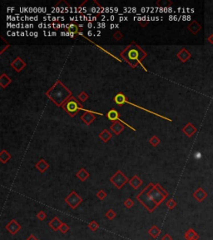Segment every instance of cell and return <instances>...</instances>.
<instances>
[{
	"label": "cell",
	"mask_w": 213,
	"mask_h": 240,
	"mask_svg": "<svg viewBox=\"0 0 213 240\" xmlns=\"http://www.w3.org/2000/svg\"><path fill=\"white\" fill-rule=\"evenodd\" d=\"M168 193L165 191L161 186L150 183L140 194L136 196V198L150 213H153V211L157 209V208L166 199Z\"/></svg>",
	"instance_id": "obj_1"
},
{
	"label": "cell",
	"mask_w": 213,
	"mask_h": 240,
	"mask_svg": "<svg viewBox=\"0 0 213 240\" xmlns=\"http://www.w3.org/2000/svg\"><path fill=\"white\" fill-rule=\"evenodd\" d=\"M110 181H111L112 184H113L114 185L117 187V188L120 189L129 180H128V178L122 174V172L119 170L110 178Z\"/></svg>",
	"instance_id": "obj_2"
},
{
	"label": "cell",
	"mask_w": 213,
	"mask_h": 240,
	"mask_svg": "<svg viewBox=\"0 0 213 240\" xmlns=\"http://www.w3.org/2000/svg\"><path fill=\"white\" fill-rule=\"evenodd\" d=\"M64 201H65V203H67L71 207L72 209H75L83 200L75 191H73L68 196L65 198Z\"/></svg>",
	"instance_id": "obj_3"
},
{
	"label": "cell",
	"mask_w": 213,
	"mask_h": 240,
	"mask_svg": "<svg viewBox=\"0 0 213 240\" xmlns=\"http://www.w3.org/2000/svg\"><path fill=\"white\" fill-rule=\"evenodd\" d=\"M21 225L18 223L16 219H12L10 222L6 225L5 229H7L12 235L16 234L20 229H21Z\"/></svg>",
	"instance_id": "obj_4"
},
{
	"label": "cell",
	"mask_w": 213,
	"mask_h": 240,
	"mask_svg": "<svg viewBox=\"0 0 213 240\" xmlns=\"http://www.w3.org/2000/svg\"><path fill=\"white\" fill-rule=\"evenodd\" d=\"M64 222H62L58 217H54V218L48 223L49 227H51V229H53V231L57 232L59 230V228L61 227V225L63 224Z\"/></svg>",
	"instance_id": "obj_5"
},
{
	"label": "cell",
	"mask_w": 213,
	"mask_h": 240,
	"mask_svg": "<svg viewBox=\"0 0 213 240\" xmlns=\"http://www.w3.org/2000/svg\"><path fill=\"white\" fill-rule=\"evenodd\" d=\"M184 238L187 240H191V239H199L200 236L199 234L192 229H189L187 231H186V233H184Z\"/></svg>",
	"instance_id": "obj_6"
},
{
	"label": "cell",
	"mask_w": 213,
	"mask_h": 240,
	"mask_svg": "<svg viewBox=\"0 0 213 240\" xmlns=\"http://www.w3.org/2000/svg\"><path fill=\"white\" fill-rule=\"evenodd\" d=\"M207 194L202 190V188H198L194 194H193V197L198 201V202H202L203 200L206 198Z\"/></svg>",
	"instance_id": "obj_7"
},
{
	"label": "cell",
	"mask_w": 213,
	"mask_h": 240,
	"mask_svg": "<svg viewBox=\"0 0 213 240\" xmlns=\"http://www.w3.org/2000/svg\"><path fill=\"white\" fill-rule=\"evenodd\" d=\"M130 185L132 186L134 189H138L140 186L142 184V180L141 178H139L137 175H135L134 177H132L129 181Z\"/></svg>",
	"instance_id": "obj_8"
},
{
	"label": "cell",
	"mask_w": 213,
	"mask_h": 240,
	"mask_svg": "<svg viewBox=\"0 0 213 240\" xmlns=\"http://www.w3.org/2000/svg\"><path fill=\"white\" fill-rule=\"evenodd\" d=\"M148 233H149V235L151 238L156 239H157V237L159 236L160 233H161V229L157 225H153L148 230Z\"/></svg>",
	"instance_id": "obj_9"
},
{
	"label": "cell",
	"mask_w": 213,
	"mask_h": 240,
	"mask_svg": "<svg viewBox=\"0 0 213 240\" xmlns=\"http://www.w3.org/2000/svg\"><path fill=\"white\" fill-rule=\"evenodd\" d=\"M35 167H36L42 174H43V173L49 168V165H48V164H47V163L45 162L44 159H41L38 164H36Z\"/></svg>",
	"instance_id": "obj_10"
},
{
	"label": "cell",
	"mask_w": 213,
	"mask_h": 240,
	"mask_svg": "<svg viewBox=\"0 0 213 240\" xmlns=\"http://www.w3.org/2000/svg\"><path fill=\"white\" fill-rule=\"evenodd\" d=\"M67 111L69 112V113H76V111L77 110V109H81V107H77V103H76V102H75V98H73V101H70V102H68L67 103Z\"/></svg>",
	"instance_id": "obj_11"
},
{
	"label": "cell",
	"mask_w": 213,
	"mask_h": 240,
	"mask_svg": "<svg viewBox=\"0 0 213 240\" xmlns=\"http://www.w3.org/2000/svg\"><path fill=\"white\" fill-rule=\"evenodd\" d=\"M77 177L81 180V181H85L86 179L89 177V174L86 171L85 169L83 168H81L78 172H77Z\"/></svg>",
	"instance_id": "obj_12"
},
{
	"label": "cell",
	"mask_w": 213,
	"mask_h": 240,
	"mask_svg": "<svg viewBox=\"0 0 213 240\" xmlns=\"http://www.w3.org/2000/svg\"><path fill=\"white\" fill-rule=\"evenodd\" d=\"M123 129H124V127H123V126H122V125L119 122H116V123H113V125H112V127H111V129L116 134H119V133L122 131V130H123Z\"/></svg>",
	"instance_id": "obj_13"
},
{
	"label": "cell",
	"mask_w": 213,
	"mask_h": 240,
	"mask_svg": "<svg viewBox=\"0 0 213 240\" xmlns=\"http://www.w3.org/2000/svg\"><path fill=\"white\" fill-rule=\"evenodd\" d=\"M82 119L83 120V122L86 123L87 124H89L93 120L95 119V117H94V115H93L90 113H86L82 116Z\"/></svg>",
	"instance_id": "obj_14"
},
{
	"label": "cell",
	"mask_w": 213,
	"mask_h": 240,
	"mask_svg": "<svg viewBox=\"0 0 213 240\" xmlns=\"http://www.w3.org/2000/svg\"><path fill=\"white\" fill-rule=\"evenodd\" d=\"M10 158L11 155L8 153L6 150H3V151L1 152V154H0V159H1V161H2L3 164L7 163V162L10 159Z\"/></svg>",
	"instance_id": "obj_15"
},
{
	"label": "cell",
	"mask_w": 213,
	"mask_h": 240,
	"mask_svg": "<svg viewBox=\"0 0 213 240\" xmlns=\"http://www.w3.org/2000/svg\"><path fill=\"white\" fill-rule=\"evenodd\" d=\"M107 118L111 120V121H116L117 119L119 120V118H118V113H117L116 110L112 109L111 111L108 112Z\"/></svg>",
	"instance_id": "obj_16"
},
{
	"label": "cell",
	"mask_w": 213,
	"mask_h": 240,
	"mask_svg": "<svg viewBox=\"0 0 213 240\" xmlns=\"http://www.w3.org/2000/svg\"><path fill=\"white\" fill-rule=\"evenodd\" d=\"M99 137L103 139V142H107L111 139L112 135L109 133V132L107 131V130H103L101 134H99Z\"/></svg>",
	"instance_id": "obj_17"
},
{
	"label": "cell",
	"mask_w": 213,
	"mask_h": 240,
	"mask_svg": "<svg viewBox=\"0 0 213 240\" xmlns=\"http://www.w3.org/2000/svg\"><path fill=\"white\" fill-rule=\"evenodd\" d=\"M87 226H88L89 229H90L91 231H93V232H95V231H97V229H99V224L97 223L95 220L91 221V222L87 224Z\"/></svg>",
	"instance_id": "obj_18"
},
{
	"label": "cell",
	"mask_w": 213,
	"mask_h": 240,
	"mask_svg": "<svg viewBox=\"0 0 213 240\" xmlns=\"http://www.w3.org/2000/svg\"><path fill=\"white\" fill-rule=\"evenodd\" d=\"M115 101L117 102V103H118V104H122L124 102H127V100H126V98H125V96L122 94V93H118L117 96H116V98H115Z\"/></svg>",
	"instance_id": "obj_19"
},
{
	"label": "cell",
	"mask_w": 213,
	"mask_h": 240,
	"mask_svg": "<svg viewBox=\"0 0 213 240\" xmlns=\"http://www.w3.org/2000/svg\"><path fill=\"white\" fill-rule=\"evenodd\" d=\"M105 216H106V218H108L109 220H112L113 218H116V216H117V213H115V211L113 210V209H112V208H110L107 212H106V213H105Z\"/></svg>",
	"instance_id": "obj_20"
},
{
	"label": "cell",
	"mask_w": 213,
	"mask_h": 240,
	"mask_svg": "<svg viewBox=\"0 0 213 240\" xmlns=\"http://www.w3.org/2000/svg\"><path fill=\"white\" fill-rule=\"evenodd\" d=\"M166 206L170 210H172L174 208L177 206V202L174 200V199H172V198H170L167 202V204H166Z\"/></svg>",
	"instance_id": "obj_21"
},
{
	"label": "cell",
	"mask_w": 213,
	"mask_h": 240,
	"mask_svg": "<svg viewBox=\"0 0 213 240\" xmlns=\"http://www.w3.org/2000/svg\"><path fill=\"white\" fill-rule=\"evenodd\" d=\"M123 204H124L125 208H128V209H130L134 205V202H133V200H132V198H127V199L124 201Z\"/></svg>",
	"instance_id": "obj_22"
},
{
	"label": "cell",
	"mask_w": 213,
	"mask_h": 240,
	"mask_svg": "<svg viewBox=\"0 0 213 240\" xmlns=\"http://www.w3.org/2000/svg\"><path fill=\"white\" fill-rule=\"evenodd\" d=\"M69 229H70L69 226H68L67 223H63V224H62V225H61V227L59 228V231H60L62 233H67V232H68V231H69Z\"/></svg>",
	"instance_id": "obj_23"
},
{
	"label": "cell",
	"mask_w": 213,
	"mask_h": 240,
	"mask_svg": "<svg viewBox=\"0 0 213 240\" xmlns=\"http://www.w3.org/2000/svg\"><path fill=\"white\" fill-rule=\"evenodd\" d=\"M37 218H38V220L43 221V220H44L45 218H47V214L45 213V212H44V211L41 210V211H39V212L37 213Z\"/></svg>",
	"instance_id": "obj_24"
},
{
	"label": "cell",
	"mask_w": 213,
	"mask_h": 240,
	"mask_svg": "<svg viewBox=\"0 0 213 240\" xmlns=\"http://www.w3.org/2000/svg\"><path fill=\"white\" fill-rule=\"evenodd\" d=\"M106 194L103 190V189H101L100 191H98L97 192V197L100 199V200H103V199H104L105 198H106Z\"/></svg>",
	"instance_id": "obj_25"
},
{
	"label": "cell",
	"mask_w": 213,
	"mask_h": 240,
	"mask_svg": "<svg viewBox=\"0 0 213 240\" xmlns=\"http://www.w3.org/2000/svg\"><path fill=\"white\" fill-rule=\"evenodd\" d=\"M160 140L156 137V136H154L153 138H151V140H150V143H151V145H153V146H157L158 143H159Z\"/></svg>",
	"instance_id": "obj_26"
},
{
	"label": "cell",
	"mask_w": 213,
	"mask_h": 240,
	"mask_svg": "<svg viewBox=\"0 0 213 240\" xmlns=\"http://www.w3.org/2000/svg\"><path fill=\"white\" fill-rule=\"evenodd\" d=\"M78 98H79V99H81V101H85L86 99L87 98V93H85L84 92H83L79 96H78Z\"/></svg>",
	"instance_id": "obj_27"
},
{
	"label": "cell",
	"mask_w": 213,
	"mask_h": 240,
	"mask_svg": "<svg viewBox=\"0 0 213 240\" xmlns=\"http://www.w3.org/2000/svg\"><path fill=\"white\" fill-rule=\"evenodd\" d=\"M117 40H120V38H122V33L121 32H117L116 33V34H114V36H113Z\"/></svg>",
	"instance_id": "obj_28"
},
{
	"label": "cell",
	"mask_w": 213,
	"mask_h": 240,
	"mask_svg": "<svg viewBox=\"0 0 213 240\" xmlns=\"http://www.w3.org/2000/svg\"><path fill=\"white\" fill-rule=\"evenodd\" d=\"M161 240H173V239L171 237L168 233H166V234L161 238Z\"/></svg>",
	"instance_id": "obj_29"
},
{
	"label": "cell",
	"mask_w": 213,
	"mask_h": 240,
	"mask_svg": "<svg viewBox=\"0 0 213 240\" xmlns=\"http://www.w3.org/2000/svg\"><path fill=\"white\" fill-rule=\"evenodd\" d=\"M27 240H38V239H37V238H36L33 234H30V235H29V237L27 239Z\"/></svg>",
	"instance_id": "obj_30"
},
{
	"label": "cell",
	"mask_w": 213,
	"mask_h": 240,
	"mask_svg": "<svg viewBox=\"0 0 213 240\" xmlns=\"http://www.w3.org/2000/svg\"><path fill=\"white\" fill-rule=\"evenodd\" d=\"M93 25L92 23H87V28H88V29H91V28H93Z\"/></svg>",
	"instance_id": "obj_31"
},
{
	"label": "cell",
	"mask_w": 213,
	"mask_h": 240,
	"mask_svg": "<svg viewBox=\"0 0 213 240\" xmlns=\"http://www.w3.org/2000/svg\"><path fill=\"white\" fill-rule=\"evenodd\" d=\"M114 28H116V25H115L114 23H112V24L110 25V29H113Z\"/></svg>",
	"instance_id": "obj_32"
},
{
	"label": "cell",
	"mask_w": 213,
	"mask_h": 240,
	"mask_svg": "<svg viewBox=\"0 0 213 240\" xmlns=\"http://www.w3.org/2000/svg\"><path fill=\"white\" fill-rule=\"evenodd\" d=\"M114 19H115V17H114L113 15H111V17H110V20H111V21H114Z\"/></svg>",
	"instance_id": "obj_33"
},
{
	"label": "cell",
	"mask_w": 213,
	"mask_h": 240,
	"mask_svg": "<svg viewBox=\"0 0 213 240\" xmlns=\"http://www.w3.org/2000/svg\"><path fill=\"white\" fill-rule=\"evenodd\" d=\"M87 35H88V36H92V35H93V32H92L91 30H89V31L87 32Z\"/></svg>",
	"instance_id": "obj_34"
},
{
	"label": "cell",
	"mask_w": 213,
	"mask_h": 240,
	"mask_svg": "<svg viewBox=\"0 0 213 240\" xmlns=\"http://www.w3.org/2000/svg\"><path fill=\"white\" fill-rule=\"evenodd\" d=\"M105 27H106V23H102V28L104 29Z\"/></svg>",
	"instance_id": "obj_35"
},
{
	"label": "cell",
	"mask_w": 213,
	"mask_h": 240,
	"mask_svg": "<svg viewBox=\"0 0 213 240\" xmlns=\"http://www.w3.org/2000/svg\"><path fill=\"white\" fill-rule=\"evenodd\" d=\"M25 28H26V29H29V28H30V24H28V23L25 24Z\"/></svg>",
	"instance_id": "obj_36"
},
{
	"label": "cell",
	"mask_w": 213,
	"mask_h": 240,
	"mask_svg": "<svg viewBox=\"0 0 213 240\" xmlns=\"http://www.w3.org/2000/svg\"><path fill=\"white\" fill-rule=\"evenodd\" d=\"M38 32H34V34H33V37H35V38H37L38 37Z\"/></svg>",
	"instance_id": "obj_37"
},
{
	"label": "cell",
	"mask_w": 213,
	"mask_h": 240,
	"mask_svg": "<svg viewBox=\"0 0 213 240\" xmlns=\"http://www.w3.org/2000/svg\"><path fill=\"white\" fill-rule=\"evenodd\" d=\"M123 20H124V18H122V17L119 18V21H120V22H122V21H123Z\"/></svg>",
	"instance_id": "obj_38"
},
{
	"label": "cell",
	"mask_w": 213,
	"mask_h": 240,
	"mask_svg": "<svg viewBox=\"0 0 213 240\" xmlns=\"http://www.w3.org/2000/svg\"><path fill=\"white\" fill-rule=\"evenodd\" d=\"M78 27H79V28H80V29H82L83 28V24H79V26H78Z\"/></svg>",
	"instance_id": "obj_39"
},
{
	"label": "cell",
	"mask_w": 213,
	"mask_h": 240,
	"mask_svg": "<svg viewBox=\"0 0 213 240\" xmlns=\"http://www.w3.org/2000/svg\"><path fill=\"white\" fill-rule=\"evenodd\" d=\"M17 35V33H15V32H12V36H16Z\"/></svg>",
	"instance_id": "obj_40"
},
{
	"label": "cell",
	"mask_w": 213,
	"mask_h": 240,
	"mask_svg": "<svg viewBox=\"0 0 213 240\" xmlns=\"http://www.w3.org/2000/svg\"><path fill=\"white\" fill-rule=\"evenodd\" d=\"M56 35H57L56 32H52V36H56Z\"/></svg>",
	"instance_id": "obj_41"
},
{
	"label": "cell",
	"mask_w": 213,
	"mask_h": 240,
	"mask_svg": "<svg viewBox=\"0 0 213 240\" xmlns=\"http://www.w3.org/2000/svg\"><path fill=\"white\" fill-rule=\"evenodd\" d=\"M132 12H134V13H136V11H137V9H136V8H133V9H132Z\"/></svg>",
	"instance_id": "obj_42"
},
{
	"label": "cell",
	"mask_w": 213,
	"mask_h": 240,
	"mask_svg": "<svg viewBox=\"0 0 213 240\" xmlns=\"http://www.w3.org/2000/svg\"><path fill=\"white\" fill-rule=\"evenodd\" d=\"M33 34H34L33 32H30V33H29V36H33Z\"/></svg>",
	"instance_id": "obj_43"
},
{
	"label": "cell",
	"mask_w": 213,
	"mask_h": 240,
	"mask_svg": "<svg viewBox=\"0 0 213 240\" xmlns=\"http://www.w3.org/2000/svg\"><path fill=\"white\" fill-rule=\"evenodd\" d=\"M38 16L34 17V21H37V20H38Z\"/></svg>",
	"instance_id": "obj_44"
},
{
	"label": "cell",
	"mask_w": 213,
	"mask_h": 240,
	"mask_svg": "<svg viewBox=\"0 0 213 240\" xmlns=\"http://www.w3.org/2000/svg\"><path fill=\"white\" fill-rule=\"evenodd\" d=\"M24 35H26V33H23V32H21V36H24Z\"/></svg>",
	"instance_id": "obj_45"
},
{
	"label": "cell",
	"mask_w": 213,
	"mask_h": 240,
	"mask_svg": "<svg viewBox=\"0 0 213 240\" xmlns=\"http://www.w3.org/2000/svg\"><path fill=\"white\" fill-rule=\"evenodd\" d=\"M128 17H125V18H124V20H125V21H128Z\"/></svg>",
	"instance_id": "obj_46"
},
{
	"label": "cell",
	"mask_w": 213,
	"mask_h": 240,
	"mask_svg": "<svg viewBox=\"0 0 213 240\" xmlns=\"http://www.w3.org/2000/svg\"><path fill=\"white\" fill-rule=\"evenodd\" d=\"M115 25H116V28H117V29L119 28V25H118V24H115Z\"/></svg>",
	"instance_id": "obj_47"
},
{
	"label": "cell",
	"mask_w": 213,
	"mask_h": 240,
	"mask_svg": "<svg viewBox=\"0 0 213 240\" xmlns=\"http://www.w3.org/2000/svg\"><path fill=\"white\" fill-rule=\"evenodd\" d=\"M191 240H196V239H191Z\"/></svg>",
	"instance_id": "obj_48"
}]
</instances>
